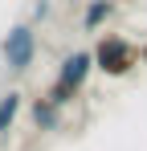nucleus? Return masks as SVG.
I'll use <instances>...</instances> for the list:
<instances>
[{
  "label": "nucleus",
  "instance_id": "4",
  "mask_svg": "<svg viewBox=\"0 0 147 151\" xmlns=\"http://www.w3.org/2000/svg\"><path fill=\"white\" fill-rule=\"evenodd\" d=\"M29 123H33V131H41V135H57L61 131V106H53V102L41 94V98L29 102Z\"/></svg>",
  "mask_w": 147,
  "mask_h": 151
},
{
  "label": "nucleus",
  "instance_id": "7",
  "mask_svg": "<svg viewBox=\"0 0 147 151\" xmlns=\"http://www.w3.org/2000/svg\"><path fill=\"white\" fill-rule=\"evenodd\" d=\"M41 17H49V0H37L33 4V21H41Z\"/></svg>",
  "mask_w": 147,
  "mask_h": 151
},
{
  "label": "nucleus",
  "instance_id": "8",
  "mask_svg": "<svg viewBox=\"0 0 147 151\" xmlns=\"http://www.w3.org/2000/svg\"><path fill=\"white\" fill-rule=\"evenodd\" d=\"M143 65H147V41H143Z\"/></svg>",
  "mask_w": 147,
  "mask_h": 151
},
{
  "label": "nucleus",
  "instance_id": "1",
  "mask_svg": "<svg viewBox=\"0 0 147 151\" xmlns=\"http://www.w3.org/2000/svg\"><path fill=\"white\" fill-rule=\"evenodd\" d=\"M90 70H94V53L90 49H74L61 57V65H57V74H53V82H49L45 98L53 102V106H74V102L82 98V90H86V82H90Z\"/></svg>",
  "mask_w": 147,
  "mask_h": 151
},
{
  "label": "nucleus",
  "instance_id": "5",
  "mask_svg": "<svg viewBox=\"0 0 147 151\" xmlns=\"http://www.w3.org/2000/svg\"><path fill=\"white\" fill-rule=\"evenodd\" d=\"M115 12H119V4H115V0H90V4H86V12H82V29H86V33H98V29L115 17Z\"/></svg>",
  "mask_w": 147,
  "mask_h": 151
},
{
  "label": "nucleus",
  "instance_id": "6",
  "mask_svg": "<svg viewBox=\"0 0 147 151\" xmlns=\"http://www.w3.org/2000/svg\"><path fill=\"white\" fill-rule=\"evenodd\" d=\"M21 106H24V94H21V90H4V94H0V135H12Z\"/></svg>",
  "mask_w": 147,
  "mask_h": 151
},
{
  "label": "nucleus",
  "instance_id": "2",
  "mask_svg": "<svg viewBox=\"0 0 147 151\" xmlns=\"http://www.w3.org/2000/svg\"><path fill=\"white\" fill-rule=\"evenodd\" d=\"M90 53H94V70L102 78H127L135 65H143V45H135L122 33H102Z\"/></svg>",
  "mask_w": 147,
  "mask_h": 151
},
{
  "label": "nucleus",
  "instance_id": "3",
  "mask_svg": "<svg viewBox=\"0 0 147 151\" xmlns=\"http://www.w3.org/2000/svg\"><path fill=\"white\" fill-rule=\"evenodd\" d=\"M37 29L33 21H17V25L4 33V41H0V57H4V70L8 74H29L33 70V61H37Z\"/></svg>",
  "mask_w": 147,
  "mask_h": 151
}]
</instances>
